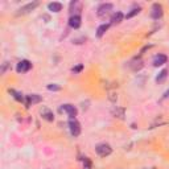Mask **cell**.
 I'll return each instance as SVG.
<instances>
[{
    "mask_svg": "<svg viewBox=\"0 0 169 169\" xmlns=\"http://www.w3.org/2000/svg\"><path fill=\"white\" fill-rule=\"evenodd\" d=\"M169 96V90H167L165 91V94H164V96H163V99H165V98H168Z\"/></svg>",
    "mask_w": 169,
    "mask_h": 169,
    "instance_id": "obj_22",
    "label": "cell"
},
{
    "mask_svg": "<svg viewBox=\"0 0 169 169\" xmlns=\"http://www.w3.org/2000/svg\"><path fill=\"white\" fill-rule=\"evenodd\" d=\"M111 9H112V4L111 3L100 4V5L98 7V11H96V15H98V17H104L106 15L110 13Z\"/></svg>",
    "mask_w": 169,
    "mask_h": 169,
    "instance_id": "obj_3",
    "label": "cell"
},
{
    "mask_svg": "<svg viewBox=\"0 0 169 169\" xmlns=\"http://www.w3.org/2000/svg\"><path fill=\"white\" fill-rule=\"evenodd\" d=\"M167 75H168V70L167 69H164V70H161L159 73V75L156 77V82H163L164 79L167 78Z\"/></svg>",
    "mask_w": 169,
    "mask_h": 169,
    "instance_id": "obj_16",
    "label": "cell"
},
{
    "mask_svg": "<svg viewBox=\"0 0 169 169\" xmlns=\"http://www.w3.org/2000/svg\"><path fill=\"white\" fill-rule=\"evenodd\" d=\"M7 67H8V62H4V65H3V69H2V73H3V74H4V73H5Z\"/></svg>",
    "mask_w": 169,
    "mask_h": 169,
    "instance_id": "obj_21",
    "label": "cell"
},
{
    "mask_svg": "<svg viewBox=\"0 0 169 169\" xmlns=\"http://www.w3.org/2000/svg\"><path fill=\"white\" fill-rule=\"evenodd\" d=\"M41 116H42V119L48 120V122H53V120H54L53 112H52L49 108H46V107H44L42 110H41Z\"/></svg>",
    "mask_w": 169,
    "mask_h": 169,
    "instance_id": "obj_11",
    "label": "cell"
},
{
    "mask_svg": "<svg viewBox=\"0 0 169 169\" xmlns=\"http://www.w3.org/2000/svg\"><path fill=\"white\" fill-rule=\"evenodd\" d=\"M82 24V19L79 15H71L69 19V25L73 28V29H78Z\"/></svg>",
    "mask_w": 169,
    "mask_h": 169,
    "instance_id": "obj_6",
    "label": "cell"
},
{
    "mask_svg": "<svg viewBox=\"0 0 169 169\" xmlns=\"http://www.w3.org/2000/svg\"><path fill=\"white\" fill-rule=\"evenodd\" d=\"M123 17L124 16L122 12H115V13L111 16V24H119L123 20Z\"/></svg>",
    "mask_w": 169,
    "mask_h": 169,
    "instance_id": "obj_12",
    "label": "cell"
},
{
    "mask_svg": "<svg viewBox=\"0 0 169 169\" xmlns=\"http://www.w3.org/2000/svg\"><path fill=\"white\" fill-rule=\"evenodd\" d=\"M108 27H110V24H102V25H99L98 29H96V36H98V37H102V36L107 32Z\"/></svg>",
    "mask_w": 169,
    "mask_h": 169,
    "instance_id": "obj_13",
    "label": "cell"
},
{
    "mask_svg": "<svg viewBox=\"0 0 169 169\" xmlns=\"http://www.w3.org/2000/svg\"><path fill=\"white\" fill-rule=\"evenodd\" d=\"M83 169H91V161L88 157L83 159Z\"/></svg>",
    "mask_w": 169,
    "mask_h": 169,
    "instance_id": "obj_18",
    "label": "cell"
},
{
    "mask_svg": "<svg viewBox=\"0 0 169 169\" xmlns=\"http://www.w3.org/2000/svg\"><path fill=\"white\" fill-rule=\"evenodd\" d=\"M42 100V98L40 95H37V94H32V95H28L27 96V106L29 107V106H32V104H37V103H40Z\"/></svg>",
    "mask_w": 169,
    "mask_h": 169,
    "instance_id": "obj_9",
    "label": "cell"
},
{
    "mask_svg": "<svg viewBox=\"0 0 169 169\" xmlns=\"http://www.w3.org/2000/svg\"><path fill=\"white\" fill-rule=\"evenodd\" d=\"M48 8H49V11H52V12H59V11H62V4L54 2V3H50L49 5H48Z\"/></svg>",
    "mask_w": 169,
    "mask_h": 169,
    "instance_id": "obj_14",
    "label": "cell"
},
{
    "mask_svg": "<svg viewBox=\"0 0 169 169\" xmlns=\"http://www.w3.org/2000/svg\"><path fill=\"white\" fill-rule=\"evenodd\" d=\"M140 12V7H138V8H134V9H131V12H128V13L124 16L126 19H131V17H134L135 15H138Z\"/></svg>",
    "mask_w": 169,
    "mask_h": 169,
    "instance_id": "obj_17",
    "label": "cell"
},
{
    "mask_svg": "<svg viewBox=\"0 0 169 169\" xmlns=\"http://www.w3.org/2000/svg\"><path fill=\"white\" fill-rule=\"evenodd\" d=\"M82 69H83V66L82 65H78V66L73 67V71H74V73H79V71H81Z\"/></svg>",
    "mask_w": 169,
    "mask_h": 169,
    "instance_id": "obj_20",
    "label": "cell"
},
{
    "mask_svg": "<svg viewBox=\"0 0 169 169\" xmlns=\"http://www.w3.org/2000/svg\"><path fill=\"white\" fill-rule=\"evenodd\" d=\"M95 151L100 157H106V156H108L112 152L111 147L108 146V144H98V146L95 147Z\"/></svg>",
    "mask_w": 169,
    "mask_h": 169,
    "instance_id": "obj_2",
    "label": "cell"
},
{
    "mask_svg": "<svg viewBox=\"0 0 169 169\" xmlns=\"http://www.w3.org/2000/svg\"><path fill=\"white\" fill-rule=\"evenodd\" d=\"M38 5V3L37 2H33V3H28V4H25V5H23L21 8L19 9V13H21V15H24V13H28V12H31V11H33L36 7Z\"/></svg>",
    "mask_w": 169,
    "mask_h": 169,
    "instance_id": "obj_8",
    "label": "cell"
},
{
    "mask_svg": "<svg viewBox=\"0 0 169 169\" xmlns=\"http://www.w3.org/2000/svg\"><path fill=\"white\" fill-rule=\"evenodd\" d=\"M167 61H168V57L165 54H157L153 58V65L155 66H163L164 63H167Z\"/></svg>",
    "mask_w": 169,
    "mask_h": 169,
    "instance_id": "obj_10",
    "label": "cell"
},
{
    "mask_svg": "<svg viewBox=\"0 0 169 169\" xmlns=\"http://www.w3.org/2000/svg\"><path fill=\"white\" fill-rule=\"evenodd\" d=\"M32 67V63L28 61V59H23V61H20L17 63V71L19 73H27V71H29Z\"/></svg>",
    "mask_w": 169,
    "mask_h": 169,
    "instance_id": "obj_7",
    "label": "cell"
},
{
    "mask_svg": "<svg viewBox=\"0 0 169 169\" xmlns=\"http://www.w3.org/2000/svg\"><path fill=\"white\" fill-rule=\"evenodd\" d=\"M9 94L13 95V98L17 100V102H24V96L21 92H17V91H15V90H9Z\"/></svg>",
    "mask_w": 169,
    "mask_h": 169,
    "instance_id": "obj_15",
    "label": "cell"
},
{
    "mask_svg": "<svg viewBox=\"0 0 169 169\" xmlns=\"http://www.w3.org/2000/svg\"><path fill=\"white\" fill-rule=\"evenodd\" d=\"M59 87L58 84H56V83H50V84H48V90H50V91H58L59 90Z\"/></svg>",
    "mask_w": 169,
    "mask_h": 169,
    "instance_id": "obj_19",
    "label": "cell"
},
{
    "mask_svg": "<svg viewBox=\"0 0 169 169\" xmlns=\"http://www.w3.org/2000/svg\"><path fill=\"white\" fill-rule=\"evenodd\" d=\"M69 130H70V134L74 136V138H77L81 134V124L77 119H70L69 122Z\"/></svg>",
    "mask_w": 169,
    "mask_h": 169,
    "instance_id": "obj_1",
    "label": "cell"
},
{
    "mask_svg": "<svg viewBox=\"0 0 169 169\" xmlns=\"http://www.w3.org/2000/svg\"><path fill=\"white\" fill-rule=\"evenodd\" d=\"M163 16V5L159 3H155L152 5V12H151V17L153 20H159Z\"/></svg>",
    "mask_w": 169,
    "mask_h": 169,
    "instance_id": "obj_4",
    "label": "cell"
},
{
    "mask_svg": "<svg viewBox=\"0 0 169 169\" xmlns=\"http://www.w3.org/2000/svg\"><path fill=\"white\" fill-rule=\"evenodd\" d=\"M62 110L65 111L67 115H69L70 119H75V116H77V114H78V110L73 106V104H63Z\"/></svg>",
    "mask_w": 169,
    "mask_h": 169,
    "instance_id": "obj_5",
    "label": "cell"
}]
</instances>
